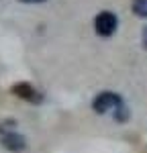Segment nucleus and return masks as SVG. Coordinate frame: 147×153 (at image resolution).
Segmentation results:
<instances>
[{"mask_svg":"<svg viewBox=\"0 0 147 153\" xmlns=\"http://www.w3.org/2000/svg\"><path fill=\"white\" fill-rule=\"evenodd\" d=\"M117 25H119L117 14L110 12V10H102L96 19H94V29H96L98 35H102V37H110L117 31Z\"/></svg>","mask_w":147,"mask_h":153,"instance_id":"obj_3","label":"nucleus"},{"mask_svg":"<svg viewBox=\"0 0 147 153\" xmlns=\"http://www.w3.org/2000/svg\"><path fill=\"white\" fill-rule=\"evenodd\" d=\"M141 41H143V47L147 49V27L143 29V33H141Z\"/></svg>","mask_w":147,"mask_h":153,"instance_id":"obj_6","label":"nucleus"},{"mask_svg":"<svg viewBox=\"0 0 147 153\" xmlns=\"http://www.w3.org/2000/svg\"><path fill=\"white\" fill-rule=\"evenodd\" d=\"M0 141H2V145H4L8 151H12V153H19V151H23L24 147H27L24 137L21 135V133H16L12 127L10 129L0 127Z\"/></svg>","mask_w":147,"mask_h":153,"instance_id":"obj_2","label":"nucleus"},{"mask_svg":"<svg viewBox=\"0 0 147 153\" xmlns=\"http://www.w3.org/2000/svg\"><path fill=\"white\" fill-rule=\"evenodd\" d=\"M92 108L98 114H112L117 120H125L129 117V110L122 104V98L114 92H100L92 100Z\"/></svg>","mask_w":147,"mask_h":153,"instance_id":"obj_1","label":"nucleus"},{"mask_svg":"<svg viewBox=\"0 0 147 153\" xmlns=\"http://www.w3.org/2000/svg\"><path fill=\"white\" fill-rule=\"evenodd\" d=\"M21 2H43V0H21Z\"/></svg>","mask_w":147,"mask_h":153,"instance_id":"obj_7","label":"nucleus"},{"mask_svg":"<svg viewBox=\"0 0 147 153\" xmlns=\"http://www.w3.org/2000/svg\"><path fill=\"white\" fill-rule=\"evenodd\" d=\"M12 94L21 96V98H24V100H29V102H41V96H39V92H37L33 86H29V84H16V86H12Z\"/></svg>","mask_w":147,"mask_h":153,"instance_id":"obj_4","label":"nucleus"},{"mask_svg":"<svg viewBox=\"0 0 147 153\" xmlns=\"http://www.w3.org/2000/svg\"><path fill=\"white\" fill-rule=\"evenodd\" d=\"M133 12L137 16H147V0H133Z\"/></svg>","mask_w":147,"mask_h":153,"instance_id":"obj_5","label":"nucleus"}]
</instances>
